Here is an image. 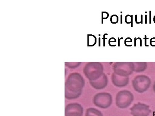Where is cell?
<instances>
[{
	"instance_id": "7",
	"label": "cell",
	"mask_w": 155,
	"mask_h": 116,
	"mask_svg": "<svg viewBox=\"0 0 155 116\" xmlns=\"http://www.w3.org/2000/svg\"><path fill=\"white\" fill-rule=\"evenodd\" d=\"M107 78L105 75H103L98 80L95 81H91V85L96 89H102L107 86Z\"/></svg>"
},
{
	"instance_id": "1",
	"label": "cell",
	"mask_w": 155,
	"mask_h": 116,
	"mask_svg": "<svg viewBox=\"0 0 155 116\" xmlns=\"http://www.w3.org/2000/svg\"><path fill=\"white\" fill-rule=\"evenodd\" d=\"M84 85L83 78L79 74L75 73L69 76L66 83V88L72 92H81Z\"/></svg>"
},
{
	"instance_id": "9",
	"label": "cell",
	"mask_w": 155,
	"mask_h": 116,
	"mask_svg": "<svg viewBox=\"0 0 155 116\" xmlns=\"http://www.w3.org/2000/svg\"><path fill=\"white\" fill-rule=\"evenodd\" d=\"M85 116H103L101 112L94 108H89L87 109Z\"/></svg>"
},
{
	"instance_id": "6",
	"label": "cell",
	"mask_w": 155,
	"mask_h": 116,
	"mask_svg": "<svg viewBox=\"0 0 155 116\" xmlns=\"http://www.w3.org/2000/svg\"><path fill=\"white\" fill-rule=\"evenodd\" d=\"M83 108L77 103L69 104L65 109V116H82Z\"/></svg>"
},
{
	"instance_id": "13",
	"label": "cell",
	"mask_w": 155,
	"mask_h": 116,
	"mask_svg": "<svg viewBox=\"0 0 155 116\" xmlns=\"http://www.w3.org/2000/svg\"><path fill=\"white\" fill-rule=\"evenodd\" d=\"M130 23H131V27H133V15L131 16V19H130Z\"/></svg>"
},
{
	"instance_id": "12",
	"label": "cell",
	"mask_w": 155,
	"mask_h": 116,
	"mask_svg": "<svg viewBox=\"0 0 155 116\" xmlns=\"http://www.w3.org/2000/svg\"><path fill=\"white\" fill-rule=\"evenodd\" d=\"M144 39H145V46L146 47H149L148 45H147V39H148L149 38H147L146 35H145Z\"/></svg>"
},
{
	"instance_id": "5",
	"label": "cell",
	"mask_w": 155,
	"mask_h": 116,
	"mask_svg": "<svg viewBox=\"0 0 155 116\" xmlns=\"http://www.w3.org/2000/svg\"><path fill=\"white\" fill-rule=\"evenodd\" d=\"M130 110L133 116H149L152 111L149 106L140 102L134 105Z\"/></svg>"
},
{
	"instance_id": "16",
	"label": "cell",
	"mask_w": 155,
	"mask_h": 116,
	"mask_svg": "<svg viewBox=\"0 0 155 116\" xmlns=\"http://www.w3.org/2000/svg\"><path fill=\"white\" fill-rule=\"evenodd\" d=\"M138 39H139L140 40V47L142 46V40L140 38V37H138L136 39V40Z\"/></svg>"
},
{
	"instance_id": "15",
	"label": "cell",
	"mask_w": 155,
	"mask_h": 116,
	"mask_svg": "<svg viewBox=\"0 0 155 116\" xmlns=\"http://www.w3.org/2000/svg\"><path fill=\"white\" fill-rule=\"evenodd\" d=\"M135 22H136L137 24H140V23H141V22H137V15H135Z\"/></svg>"
},
{
	"instance_id": "18",
	"label": "cell",
	"mask_w": 155,
	"mask_h": 116,
	"mask_svg": "<svg viewBox=\"0 0 155 116\" xmlns=\"http://www.w3.org/2000/svg\"><path fill=\"white\" fill-rule=\"evenodd\" d=\"M118 39H119V41H118V46L119 47L120 46V39L119 37L118 38Z\"/></svg>"
},
{
	"instance_id": "8",
	"label": "cell",
	"mask_w": 155,
	"mask_h": 116,
	"mask_svg": "<svg viewBox=\"0 0 155 116\" xmlns=\"http://www.w3.org/2000/svg\"><path fill=\"white\" fill-rule=\"evenodd\" d=\"M113 82L115 86L118 87H123L126 86L128 83V77H118L114 74L112 77Z\"/></svg>"
},
{
	"instance_id": "3",
	"label": "cell",
	"mask_w": 155,
	"mask_h": 116,
	"mask_svg": "<svg viewBox=\"0 0 155 116\" xmlns=\"http://www.w3.org/2000/svg\"><path fill=\"white\" fill-rule=\"evenodd\" d=\"M112 102L113 99L111 95L106 92L98 93L94 98V104L101 108H107L110 106Z\"/></svg>"
},
{
	"instance_id": "17",
	"label": "cell",
	"mask_w": 155,
	"mask_h": 116,
	"mask_svg": "<svg viewBox=\"0 0 155 116\" xmlns=\"http://www.w3.org/2000/svg\"><path fill=\"white\" fill-rule=\"evenodd\" d=\"M134 46H136V37L134 38Z\"/></svg>"
},
{
	"instance_id": "23",
	"label": "cell",
	"mask_w": 155,
	"mask_h": 116,
	"mask_svg": "<svg viewBox=\"0 0 155 116\" xmlns=\"http://www.w3.org/2000/svg\"><path fill=\"white\" fill-rule=\"evenodd\" d=\"M153 89H154V92H155V83H154V85Z\"/></svg>"
},
{
	"instance_id": "19",
	"label": "cell",
	"mask_w": 155,
	"mask_h": 116,
	"mask_svg": "<svg viewBox=\"0 0 155 116\" xmlns=\"http://www.w3.org/2000/svg\"><path fill=\"white\" fill-rule=\"evenodd\" d=\"M121 24H122V15H121Z\"/></svg>"
},
{
	"instance_id": "22",
	"label": "cell",
	"mask_w": 155,
	"mask_h": 116,
	"mask_svg": "<svg viewBox=\"0 0 155 116\" xmlns=\"http://www.w3.org/2000/svg\"><path fill=\"white\" fill-rule=\"evenodd\" d=\"M99 46H101V39H100V38H99Z\"/></svg>"
},
{
	"instance_id": "20",
	"label": "cell",
	"mask_w": 155,
	"mask_h": 116,
	"mask_svg": "<svg viewBox=\"0 0 155 116\" xmlns=\"http://www.w3.org/2000/svg\"><path fill=\"white\" fill-rule=\"evenodd\" d=\"M147 23V15H145V24Z\"/></svg>"
},
{
	"instance_id": "11",
	"label": "cell",
	"mask_w": 155,
	"mask_h": 116,
	"mask_svg": "<svg viewBox=\"0 0 155 116\" xmlns=\"http://www.w3.org/2000/svg\"><path fill=\"white\" fill-rule=\"evenodd\" d=\"M106 35H108V34H104V37L103 38V40H104V46H105V40L107 39V38H106Z\"/></svg>"
},
{
	"instance_id": "4",
	"label": "cell",
	"mask_w": 155,
	"mask_h": 116,
	"mask_svg": "<svg viewBox=\"0 0 155 116\" xmlns=\"http://www.w3.org/2000/svg\"><path fill=\"white\" fill-rule=\"evenodd\" d=\"M151 84L150 80L144 75H139L135 77L133 80V86L136 91L143 93L147 90Z\"/></svg>"
},
{
	"instance_id": "10",
	"label": "cell",
	"mask_w": 155,
	"mask_h": 116,
	"mask_svg": "<svg viewBox=\"0 0 155 116\" xmlns=\"http://www.w3.org/2000/svg\"><path fill=\"white\" fill-rule=\"evenodd\" d=\"M81 92H74L69 91L66 88L65 89V97L68 99H74L80 96Z\"/></svg>"
},
{
	"instance_id": "21",
	"label": "cell",
	"mask_w": 155,
	"mask_h": 116,
	"mask_svg": "<svg viewBox=\"0 0 155 116\" xmlns=\"http://www.w3.org/2000/svg\"><path fill=\"white\" fill-rule=\"evenodd\" d=\"M141 23L143 24V15H141Z\"/></svg>"
},
{
	"instance_id": "14",
	"label": "cell",
	"mask_w": 155,
	"mask_h": 116,
	"mask_svg": "<svg viewBox=\"0 0 155 116\" xmlns=\"http://www.w3.org/2000/svg\"><path fill=\"white\" fill-rule=\"evenodd\" d=\"M150 24H151V11H150Z\"/></svg>"
},
{
	"instance_id": "2",
	"label": "cell",
	"mask_w": 155,
	"mask_h": 116,
	"mask_svg": "<svg viewBox=\"0 0 155 116\" xmlns=\"http://www.w3.org/2000/svg\"><path fill=\"white\" fill-rule=\"evenodd\" d=\"M134 96L130 92L123 90L118 92L116 96V105L120 108H125L133 102Z\"/></svg>"
}]
</instances>
